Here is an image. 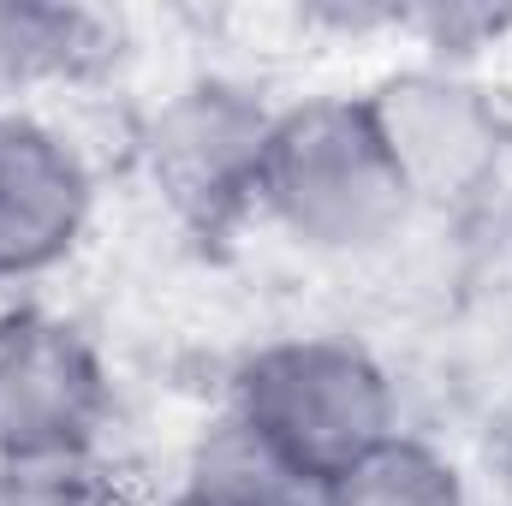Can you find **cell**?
<instances>
[{
    "label": "cell",
    "mask_w": 512,
    "mask_h": 506,
    "mask_svg": "<svg viewBox=\"0 0 512 506\" xmlns=\"http://www.w3.org/2000/svg\"><path fill=\"white\" fill-rule=\"evenodd\" d=\"M411 209L417 203L364 96H304L274 114L256 173V215H268L292 245L322 256L382 251Z\"/></svg>",
    "instance_id": "6da1fadb"
},
{
    "label": "cell",
    "mask_w": 512,
    "mask_h": 506,
    "mask_svg": "<svg viewBox=\"0 0 512 506\" xmlns=\"http://www.w3.org/2000/svg\"><path fill=\"white\" fill-rule=\"evenodd\" d=\"M274 453L334 483L399 435V399L387 370L352 340L292 334L251 352L233 376V411Z\"/></svg>",
    "instance_id": "7a4b0ae2"
},
{
    "label": "cell",
    "mask_w": 512,
    "mask_h": 506,
    "mask_svg": "<svg viewBox=\"0 0 512 506\" xmlns=\"http://www.w3.org/2000/svg\"><path fill=\"white\" fill-rule=\"evenodd\" d=\"M114 411L102 352L54 310L0 316V465H96Z\"/></svg>",
    "instance_id": "3957f363"
},
{
    "label": "cell",
    "mask_w": 512,
    "mask_h": 506,
    "mask_svg": "<svg viewBox=\"0 0 512 506\" xmlns=\"http://www.w3.org/2000/svg\"><path fill=\"white\" fill-rule=\"evenodd\" d=\"M274 114L251 90L227 78H203L179 90L149 126V179L161 203L191 233H227L233 221L256 215V173Z\"/></svg>",
    "instance_id": "277c9868"
},
{
    "label": "cell",
    "mask_w": 512,
    "mask_h": 506,
    "mask_svg": "<svg viewBox=\"0 0 512 506\" xmlns=\"http://www.w3.org/2000/svg\"><path fill=\"white\" fill-rule=\"evenodd\" d=\"M364 102L382 126L387 155H393L417 209L471 203L501 173L507 126L471 78L441 72V66H417V72H393Z\"/></svg>",
    "instance_id": "5b68a950"
},
{
    "label": "cell",
    "mask_w": 512,
    "mask_h": 506,
    "mask_svg": "<svg viewBox=\"0 0 512 506\" xmlns=\"http://www.w3.org/2000/svg\"><path fill=\"white\" fill-rule=\"evenodd\" d=\"M90 167L36 114H0V280H36L90 227Z\"/></svg>",
    "instance_id": "8992f818"
},
{
    "label": "cell",
    "mask_w": 512,
    "mask_h": 506,
    "mask_svg": "<svg viewBox=\"0 0 512 506\" xmlns=\"http://www.w3.org/2000/svg\"><path fill=\"white\" fill-rule=\"evenodd\" d=\"M322 477L274 453L239 417H221L185 459V483L173 506H328Z\"/></svg>",
    "instance_id": "52a82bcc"
},
{
    "label": "cell",
    "mask_w": 512,
    "mask_h": 506,
    "mask_svg": "<svg viewBox=\"0 0 512 506\" xmlns=\"http://www.w3.org/2000/svg\"><path fill=\"white\" fill-rule=\"evenodd\" d=\"M108 24L84 6H42V0H0V114L36 84L90 78L108 60Z\"/></svg>",
    "instance_id": "ba28073f"
},
{
    "label": "cell",
    "mask_w": 512,
    "mask_h": 506,
    "mask_svg": "<svg viewBox=\"0 0 512 506\" xmlns=\"http://www.w3.org/2000/svg\"><path fill=\"white\" fill-rule=\"evenodd\" d=\"M328 506H471L465 477L447 453H435L417 435H393L370 459H358L346 477H334Z\"/></svg>",
    "instance_id": "9c48e42d"
},
{
    "label": "cell",
    "mask_w": 512,
    "mask_h": 506,
    "mask_svg": "<svg viewBox=\"0 0 512 506\" xmlns=\"http://www.w3.org/2000/svg\"><path fill=\"white\" fill-rule=\"evenodd\" d=\"M0 506H114L96 465H0Z\"/></svg>",
    "instance_id": "30bf717a"
},
{
    "label": "cell",
    "mask_w": 512,
    "mask_h": 506,
    "mask_svg": "<svg viewBox=\"0 0 512 506\" xmlns=\"http://www.w3.org/2000/svg\"><path fill=\"white\" fill-rule=\"evenodd\" d=\"M507 453H512V417H507Z\"/></svg>",
    "instance_id": "8fae6325"
}]
</instances>
